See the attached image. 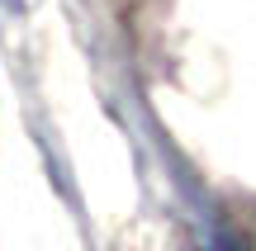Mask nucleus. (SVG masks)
<instances>
[]
</instances>
